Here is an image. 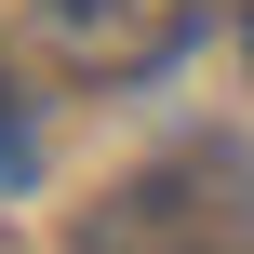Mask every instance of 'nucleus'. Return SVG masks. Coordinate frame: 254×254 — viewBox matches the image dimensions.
<instances>
[{
    "mask_svg": "<svg viewBox=\"0 0 254 254\" xmlns=\"http://www.w3.org/2000/svg\"><path fill=\"white\" fill-rule=\"evenodd\" d=\"M241 40H254V27H241Z\"/></svg>",
    "mask_w": 254,
    "mask_h": 254,
    "instance_id": "4",
    "label": "nucleus"
},
{
    "mask_svg": "<svg viewBox=\"0 0 254 254\" xmlns=\"http://www.w3.org/2000/svg\"><path fill=\"white\" fill-rule=\"evenodd\" d=\"M254 241V147H188L134 174L107 214H80V254H228Z\"/></svg>",
    "mask_w": 254,
    "mask_h": 254,
    "instance_id": "1",
    "label": "nucleus"
},
{
    "mask_svg": "<svg viewBox=\"0 0 254 254\" xmlns=\"http://www.w3.org/2000/svg\"><path fill=\"white\" fill-rule=\"evenodd\" d=\"M40 174V134H27V107H13V80H0V188H27Z\"/></svg>",
    "mask_w": 254,
    "mask_h": 254,
    "instance_id": "3",
    "label": "nucleus"
},
{
    "mask_svg": "<svg viewBox=\"0 0 254 254\" xmlns=\"http://www.w3.org/2000/svg\"><path fill=\"white\" fill-rule=\"evenodd\" d=\"M27 27H40V54L80 67V80H147V67H174V54L201 40V0H40Z\"/></svg>",
    "mask_w": 254,
    "mask_h": 254,
    "instance_id": "2",
    "label": "nucleus"
}]
</instances>
